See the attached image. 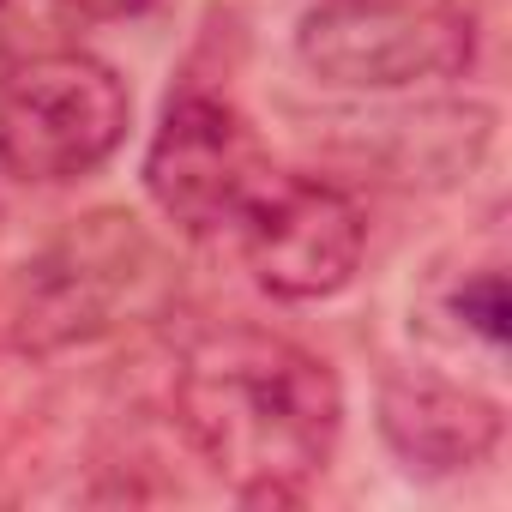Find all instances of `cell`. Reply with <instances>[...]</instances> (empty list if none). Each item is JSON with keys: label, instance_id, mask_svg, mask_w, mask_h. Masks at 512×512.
<instances>
[{"label": "cell", "instance_id": "1", "mask_svg": "<svg viewBox=\"0 0 512 512\" xmlns=\"http://www.w3.org/2000/svg\"><path fill=\"white\" fill-rule=\"evenodd\" d=\"M175 428L193 458L241 500H296L338 446V374L284 332L217 326L175 362Z\"/></svg>", "mask_w": 512, "mask_h": 512}, {"label": "cell", "instance_id": "2", "mask_svg": "<svg viewBox=\"0 0 512 512\" xmlns=\"http://www.w3.org/2000/svg\"><path fill=\"white\" fill-rule=\"evenodd\" d=\"M163 296L169 266L145 223L127 211H91L19 266L7 290V338L25 356H55L157 314Z\"/></svg>", "mask_w": 512, "mask_h": 512}, {"label": "cell", "instance_id": "3", "mask_svg": "<svg viewBox=\"0 0 512 512\" xmlns=\"http://www.w3.org/2000/svg\"><path fill=\"white\" fill-rule=\"evenodd\" d=\"M296 55L338 91H410L476 61V13L464 0H314Z\"/></svg>", "mask_w": 512, "mask_h": 512}, {"label": "cell", "instance_id": "4", "mask_svg": "<svg viewBox=\"0 0 512 512\" xmlns=\"http://www.w3.org/2000/svg\"><path fill=\"white\" fill-rule=\"evenodd\" d=\"M133 97L97 55H43L0 85V169L25 187H61L115 157Z\"/></svg>", "mask_w": 512, "mask_h": 512}, {"label": "cell", "instance_id": "5", "mask_svg": "<svg viewBox=\"0 0 512 512\" xmlns=\"http://www.w3.org/2000/svg\"><path fill=\"white\" fill-rule=\"evenodd\" d=\"M272 157L247 115L223 97L187 91L163 109L151 151H145V187L157 211L187 235H223L241 223L253 193L266 187Z\"/></svg>", "mask_w": 512, "mask_h": 512}, {"label": "cell", "instance_id": "6", "mask_svg": "<svg viewBox=\"0 0 512 512\" xmlns=\"http://www.w3.org/2000/svg\"><path fill=\"white\" fill-rule=\"evenodd\" d=\"M247 272L260 278L284 302H320L338 296L368 247L362 205L320 175H284L272 169L266 187L253 193V205L235 223Z\"/></svg>", "mask_w": 512, "mask_h": 512}, {"label": "cell", "instance_id": "7", "mask_svg": "<svg viewBox=\"0 0 512 512\" xmlns=\"http://www.w3.org/2000/svg\"><path fill=\"white\" fill-rule=\"evenodd\" d=\"M500 428L506 416L494 398L458 380H440L428 368H404L380 386V434L410 470H428V476L470 470L500 446Z\"/></svg>", "mask_w": 512, "mask_h": 512}, {"label": "cell", "instance_id": "8", "mask_svg": "<svg viewBox=\"0 0 512 512\" xmlns=\"http://www.w3.org/2000/svg\"><path fill=\"white\" fill-rule=\"evenodd\" d=\"M452 314H458L464 332H476L488 350H500L506 344V278L494 266H482L476 278H464L452 290Z\"/></svg>", "mask_w": 512, "mask_h": 512}, {"label": "cell", "instance_id": "9", "mask_svg": "<svg viewBox=\"0 0 512 512\" xmlns=\"http://www.w3.org/2000/svg\"><path fill=\"white\" fill-rule=\"evenodd\" d=\"M67 7H79V13H97V19H127V13H145V7H157V0H67Z\"/></svg>", "mask_w": 512, "mask_h": 512}]
</instances>
